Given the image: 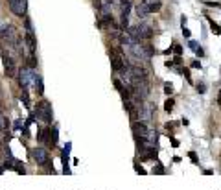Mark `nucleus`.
Segmentation results:
<instances>
[{
  "label": "nucleus",
  "mask_w": 221,
  "mask_h": 190,
  "mask_svg": "<svg viewBox=\"0 0 221 190\" xmlns=\"http://www.w3.org/2000/svg\"><path fill=\"white\" fill-rule=\"evenodd\" d=\"M31 155H33V159L37 161V164H41V166H46V164L50 163V155H48V152H46L44 148H33V150H31Z\"/></svg>",
  "instance_id": "nucleus-5"
},
{
  "label": "nucleus",
  "mask_w": 221,
  "mask_h": 190,
  "mask_svg": "<svg viewBox=\"0 0 221 190\" xmlns=\"http://www.w3.org/2000/svg\"><path fill=\"white\" fill-rule=\"evenodd\" d=\"M0 107H2V100H0Z\"/></svg>",
  "instance_id": "nucleus-14"
},
{
  "label": "nucleus",
  "mask_w": 221,
  "mask_h": 190,
  "mask_svg": "<svg viewBox=\"0 0 221 190\" xmlns=\"http://www.w3.org/2000/svg\"><path fill=\"white\" fill-rule=\"evenodd\" d=\"M164 91H166V94H172V91H173V89H172V85H166V87H164Z\"/></svg>",
  "instance_id": "nucleus-11"
},
{
  "label": "nucleus",
  "mask_w": 221,
  "mask_h": 190,
  "mask_svg": "<svg viewBox=\"0 0 221 190\" xmlns=\"http://www.w3.org/2000/svg\"><path fill=\"white\" fill-rule=\"evenodd\" d=\"M192 67H194V68H199V67H201V63H199V61H194V63H192Z\"/></svg>",
  "instance_id": "nucleus-12"
},
{
  "label": "nucleus",
  "mask_w": 221,
  "mask_h": 190,
  "mask_svg": "<svg viewBox=\"0 0 221 190\" xmlns=\"http://www.w3.org/2000/svg\"><path fill=\"white\" fill-rule=\"evenodd\" d=\"M7 126H9V122H7V118L0 113V131H6L7 129Z\"/></svg>",
  "instance_id": "nucleus-9"
},
{
  "label": "nucleus",
  "mask_w": 221,
  "mask_h": 190,
  "mask_svg": "<svg viewBox=\"0 0 221 190\" xmlns=\"http://www.w3.org/2000/svg\"><path fill=\"white\" fill-rule=\"evenodd\" d=\"M109 55H111L112 68H114L116 72H124V70H127V68H129V61L125 59V55L122 54V50H120V48H111Z\"/></svg>",
  "instance_id": "nucleus-2"
},
{
  "label": "nucleus",
  "mask_w": 221,
  "mask_h": 190,
  "mask_svg": "<svg viewBox=\"0 0 221 190\" xmlns=\"http://www.w3.org/2000/svg\"><path fill=\"white\" fill-rule=\"evenodd\" d=\"M2 57H4V70H6V76L7 78H13L15 76V72H17V67H15V61H13V57L9 55V54H2Z\"/></svg>",
  "instance_id": "nucleus-6"
},
{
  "label": "nucleus",
  "mask_w": 221,
  "mask_h": 190,
  "mask_svg": "<svg viewBox=\"0 0 221 190\" xmlns=\"http://www.w3.org/2000/svg\"><path fill=\"white\" fill-rule=\"evenodd\" d=\"M18 76H20V87H22V89H28L30 85H33V83H35V74H33L30 68H26V67H22V68H20Z\"/></svg>",
  "instance_id": "nucleus-3"
},
{
  "label": "nucleus",
  "mask_w": 221,
  "mask_h": 190,
  "mask_svg": "<svg viewBox=\"0 0 221 190\" xmlns=\"http://www.w3.org/2000/svg\"><path fill=\"white\" fill-rule=\"evenodd\" d=\"M190 48H192V50H194L197 55H203V50H201V46H199L195 41H190Z\"/></svg>",
  "instance_id": "nucleus-8"
},
{
  "label": "nucleus",
  "mask_w": 221,
  "mask_h": 190,
  "mask_svg": "<svg viewBox=\"0 0 221 190\" xmlns=\"http://www.w3.org/2000/svg\"><path fill=\"white\" fill-rule=\"evenodd\" d=\"M218 102H219V105H221V91H219V100H218Z\"/></svg>",
  "instance_id": "nucleus-13"
},
{
  "label": "nucleus",
  "mask_w": 221,
  "mask_h": 190,
  "mask_svg": "<svg viewBox=\"0 0 221 190\" xmlns=\"http://www.w3.org/2000/svg\"><path fill=\"white\" fill-rule=\"evenodd\" d=\"M148 13H149V11H148V7H146V4H144V2L136 6V15H138L140 18H146V17H148Z\"/></svg>",
  "instance_id": "nucleus-7"
},
{
  "label": "nucleus",
  "mask_w": 221,
  "mask_h": 190,
  "mask_svg": "<svg viewBox=\"0 0 221 190\" xmlns=\"http://www.w3.org/2000/svg\"><path fill=\"white\" fill-rule=\"evenodd\" d=\"M133 131H135L136 140L142 142L144 146H153V144L157 142V139H159L157 131L151 129V127H148V124H142V122H140V124L135 122V124H133Z\"/></svg>",
  "instance_id": "nucleus-1"
},
{
  "label": "nucleus",
  "mask_w": 221,
  "mask_h": 190,
  "mask_svg": "<svg viewBox=\"0 0 221 190\" xmlns=\"http://www.w3.org/2000/svg\"><path fill=\"white\" fill-rule=\"evenodd\" d=\"M37 118H41L42 122H52V107L48 102H41L37 105Z\"/></svg>",
  "instance_id": "nucleus-4"
},
{
  "label": "nucleus",
  "mask_w": 221,
  "mask_h": 190,
  "mask_svg": "<svg viewBox=\"0 0 221 190\" xmlns=\"http://www.w3.org/2000/svg\"><path fill=\"white\" fill-rule=\"evenodd\" d=\"M173 109V100H168L166 102V111H172Z\"/></svg>",
  "instance_id": "nucleus-10"
}]
</instances>
